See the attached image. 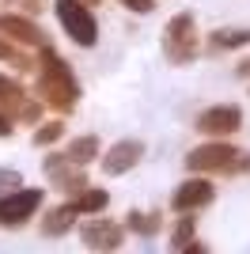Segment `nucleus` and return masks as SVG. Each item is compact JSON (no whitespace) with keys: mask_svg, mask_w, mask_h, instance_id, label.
Listing matches in <instances>:
<instances>
[{"mask_svg":"<svg viewBox=\"0 0 250 254\" xmlns=\"http://www.w3.org/2000/svg\"><path fill=\"white\" fill-rule=\"evenodd\" d=\"M38 95L42 103H50L53 110L68 114L80 99V84H76L68 61H61L50 46H42V64H38Z\"/></svg>","mask_w":250,"mask_h":254,"instance_id":"nucleus-1","label":"nucleus"},{"mask_svg":"<svg viewBox=\"0 0 250 254\" xmlns=\"http://www.w3.org/2000/svg\"><path fill=\"white\" fill-rule=\"evenodd\" d=\"M186 167L197 175H239V171H250V156L228 144V137H208V144L186 152Z\"/></svg>","mask_w":250,"mask_h":254,"instance_id":"nucleus-2","label":"nucleus"},{"mask_svg":"<svg viewBox=\"0 0 250 254\" xmlns=\"http://www.w3.org/2000/svg\"><path fill=\"white\" fill-rule=\"evenodd\" d=\"M53 8H57V19L76 46L99 42V23H95V11L87 0H53Z\"/></svg>","mask_w":250,"mask_h":254,"instance_id":"nucleus-3","label":"nucleus"},{"mask_svg":"<svg viewBox=\"0 0 250 254\" xmlns=\"http://www.w3.org/2000/svg\"><path fill=\"white\" fill-rule=\"evenodd\" d=\"M163 53L171 64H186L197 57V23L193 15H175L163 31Z\"/></svg>","mask_w":250,"mask_h":254,"instance_id":"nucleus-4","label":"nucleus"},{"mask_svg":"<svg viewBox=\"0 0 250 254\" xmlns=\"http://www.w3.org/2000/svg\"><path fill=\"white\" fill-rule=\"evenodd\" d=\"M38 205H42V190H23V186H15V190L0 193V224L15 228V224L31 220Z\"/></svg>","mask_w":250,"mask_h":254,"instance_id":"nucleus-5","label":"nucleus"},{"mask_svg":"<svg viewBox=\"0 0 250 254\" xmlns=\"http://www.w3.org/2000/svg\"><path fill=\"white\" fill-rule=\"evenodd\" d=\"M0 110H4L11 122H31V126L42 114V106L31 103V95H27L15 80H8V76H0Z\"/></svg>","mask_w":250,"mask_h":254,"instance_id":"nucleus-6","label":"nucleus"},{"mask_svg":"<svg viewBox=\"0 0 250 254\" xmlns=\"http://www.w3.org/2000/svg\"><path fill=\"white\" fill-rule=\"evenodd\" d=\"M0 34L8 38V42H19V46H34V50H42L46 42V34H42V27L34 19H27V15H11V11H0Z\"/></svg>","mask_w":250,"mask_h":254,"instance_id":"nucleus-7","label":"nucleus"},{"mask_svg":"<svg viewBox=\"0 0 250 254\" xmlns=\"http://www.w3.org/2000/svg\"><path fill=\"white\" fill-rule=\"evenodd\" d=\"M239 126H243L239 106H212L197 118V133H205V137H231V133H239Z\"/></svg>","mask_w":250,"mask_h":254,"instance_id":"nucleus-8","label":"nucleus"},{"mask_svg":"<svg viewBox=\"0 0 250 254\" xmlns=\"http://www.w3.org/2000/svg\"><path fill=\"white\" fill-rule=\"evenodd\" d=\"M80 235H83V243L95 247V251H118L125 239V228L118 220H91L80 228Z\"/></svg>","mask_w":250,"mask_h":254,"instance_id":"nucleus-9","label":"nucleus"},{"mask_svg":"<svg viewBox=\"0 0 250 254\" xmlns=\"http://www.w3.org/2000/svg\"><path fill=\"white\" fill-rule=\"evenodd\" d=\"M208 201H212V182L208 179H189L171 193V205H175L178 212H193V209H201V205H208Z\"/></svg>","mask_w":250,"mask_h":254,"instance_id":"nucleus-10","label":"nucleus"},{"mask_svg":"<svg viewBox=\"0 0 250 254\" xmlns=\"http://www.w3.org/2000/svg\"><path fill=\"white\" fill-rule=\"evenodd\" d=\"M140 156H144V144H140V140H118L114 148L106 152L103 171H106V175H125L129 167L140 163Z\"/></svg>","mask_w":250,"mask_h":254,"instance_id":"nucleus-11","label":"nucleus"},{"mask_svg":"<svg viewBox=\"0 0 250 254\" xmlns=\"http://www.w3.org/2000/svg\"><path fill=\"white\" fill-rule=\"evenodd\" d=\"M46 171H50V179L61 186V190H87L83 186V171H68V156H50L46 159Z\"/></svg>","mask_w":250,"mask_h":254,"instance_id":"nucleus-12","label":"nucleus"},{"mask_svg":"<svg viewBox=\"0 0 250 254\" xmlns=\"http://www.w3.org/2000/svg\"><path fill=\"white\" fill-rule=\"evenodd\" d=\"M76 216H80V212H76L72 201H68V205H57V209H50V212H46V235H61V232H68Z\"/></svg>","mask_w":250,"mask_h":254,"instance_id":"nucleus-13","label":"nucleus"},{"mask_svg":"<svg viewBox=\"0 0 250 254\" xmlns=\"http://www.w3.org/2000/svg\"><path fill=\"white\" fill-rule=\"evenodd\" d=\"M64 156L72 159V163H80V167L95 163V156H99V137H76L72 144H68V152H64Z\"/></svg>","mask_w":250,"mask_h":254,"instance_id":"nucleus-14","label":"nucleus"},{"mask_svg":"<svg viewBox=\"0 0 250 254\" xmlns=\"http://www.w3.org/2000/svg\"><path fill=\"white\" fill-rule=\"evenodd\" d=\"M72 205H76V212H103L110 205V193L106 190H83Z\"/></svg>","mask_w":250,"mask_h":254,"instance_id":"nucleus-15","label":"nucleus"},{"mask_svg":"<svg viewBox=\"0 0 250 254\" xmlns=\"http://www.w3.org/2000/svg\"><path fill=\"white\" fill-rule=\"evenodd\" d=\"M159 212H140V209H133L129 212V228H133L136 235H156L159 232Z\"/></svg>","mask_w":250,"mask_h":254,"instance_id":"nucleus-16","label":"nucleus"},{"mask_svg":"<svg viewBox=\"0 0 250 254\" xmlns=\"http://www.w3.org/2000/svg\"><path fill=\"white\" fill-rule=\"evenodd\" d=\"M250 42V31H216L212 34V46L216 50H235V46Z\"/></svg>","mask_w":250,"mask_h":254,"instance_id":"nucleus-17","label":"nucleus"},{"mask_svg":"<svg viewBox=\"0 0 250 254\" xmlns=\"http://www.w3.org/2000/svg\"><path fill=\"white\" fill-rule=\"evenodd\" d=\"M189 243H193V220H189V216H182V220H178V228H175V235H171V247H175V251H186Z\"/></svg>","mask_w":250,"mask_h":254,"instance_id":"nucleus-18","label":"nucleus"},{"mask_svg":"<svg viewBox=\"0 0 250 254\" xmlns=\"http://www.w3.org/2000/svg\"><path fill=\"white\" fill-rule=\"evenodd\" d=\"M61 133H64V126H61V122H46V126H38L34 140H38V144H53V140L61 137Z\"/></svg>","mask_w":250,"mask_h":254,"instance_id":"nucleus-19","label":"nucleus"},{"mask_svg":"<svg viewBox=\"0 0 250 254\" xmlns=\"http://www.w3.org/2000/svg\"><path fill=\"white\" fill-rule=\"evenodd\" d=\"M0 61H11V64H27V57H19L15 53V46L4 42V34H0Z\"/></svg>","mask_w":250,"mask_h":254,"instance_id":"nucleus-20","label":"nucleus"},{"mask_svg":"<svg viewBox=\"0 0 250 254\" xmlns=\"http://www.w3.org/2000/svg\"><path fill=\"white\" fill-rule=\"evenodd\" d=\"M129 11H136V15H148V11L156 8V0H122Z\"/></svg>","mask_w":250,"mask_h":254,"instance_id":"nucleus-21","label":"nucleus"},{"mask_svg":"<svg viewBox=\"0 0 250 254\" xmlns=\"http://www.w3.org/2000/svg\"><path fill=\"white\" fill-rule=\"evenodd\" d=\"M15 186H19V175H15V171H0V193L15 190Z\"/></svg>","mask_w":250,"mask_h":254,"instance_id":"nucleus-22","label":"nucleus"},{"mask_svg":"<svg viewBox=\"0 0 250 254\" xmlns=\"http://www.w3.org/2000/svg\"><path fill=\"white\" fill-rule=\"evenodd\" d=\"M8 129H11V118L0 110V137H8Z\"/></svg>","mask_w":250,"mask_h":254,"instance_id":"nucleus-23","label":"nucleus"},{"mask_svg":"<svg viewBox=\"0 0 250 254\" xmlns=\"http://www.w3.org/2000/svg\"><path fill=\"white\" fill-rule=\"evenodd\" d=\"M239 72H243V76H250V61H243V64H239Z\"/></svg>","mask_w":250,"mask_h":254,"instance_id":"nucleus-24","label":"nucleus"},{"mask_svg":"<svg viewBox=\"0 0 250 254\" xmlns=\"http://www.w3.org/2000/svg\"><path fill=\"white\" fill-rule=\"evenodd\" d=\"M87 4H99V0H87Z\"/></svg>","mask_w":250,"mask_h":254,"instance_id":"nucleus-25","label":"nucleus"}]
</instances>
